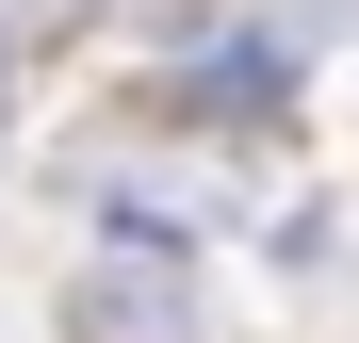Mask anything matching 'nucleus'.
Masks as SVG:
<instances>
[{
	"label": "nucleus",
	"mask_w": 359,
	"mask_h": 343,
	"mask_svg": "<svg viewBox=\"0 0 359 343\" xmlns=\"http://www.w3.org/2000/svg\"><path fill=\"white\" fill-rule=\"evenodd\" d=\"M294 82H311V49H294L278 17H196L180 33V66L163 82H131V114L147 131H180V147H262V131H294Z\"/></svg>",
	"instance_id": "nucleus-1"
},
{
	"label": "nucleus",
	"mask_w": 359,
	"mask_h": 343,
	"mask_svg": "<svg viewBox=\"0 0 359 343\" xmlns=\"http://www.w3.org/2000/svg\"><path fill=\"white\" fill-rule=\"evenodd\" d=\"M66 196L98 213V246H163V262H196L212 229H229V180H212V147L147 131V114H114V131H82V147H66Z\"/></svg>",
	"instance_id": "nucleus-2"
},
{
	"label": "nucleus",
	"mask_w": 359,
	"mask_h": 343,
	"mask_svg": "<svg viewBox=\"0 0 359 343\" xmlns=\"http://www.w3.org/2000/svg\"><path fill=\"white\" fill-rule=\"evenodd\" d=\"M66 343H212V295L163 246H82L66 262Z\"/></svg>",
	"instance_id": "nucleus-3"
},
{
	"label": "nucleus",
	"mask_w": 359,
	"mask_h": 343,
	"mask_svg": "<svg viewBox=\"0 0 359 343\" xmlns=\"http://www.w3.org/2000/svg\"><path fill=\"white\" fill-rule=\"evenodd\" d=\"M114 17V0H0V49H17V66H49V49H82Z\"/></svg>",
	"instance_id": "nucleus-4"
},
{
	"label": "nucleus",
	"mask_w": 359,
	"mask_h": 343,
	"mask_svg": "<svg viewBox=\"0 0 359 343\" xmlns=\"http://www.w3.org/2000/svg\"><path fill=\"white\" fill-rule=\"evenodd\" d=\"M0 147H17V49H0Z\"/></svg>",
	"instance_id": "nucleus-5"
}]
</instances>
